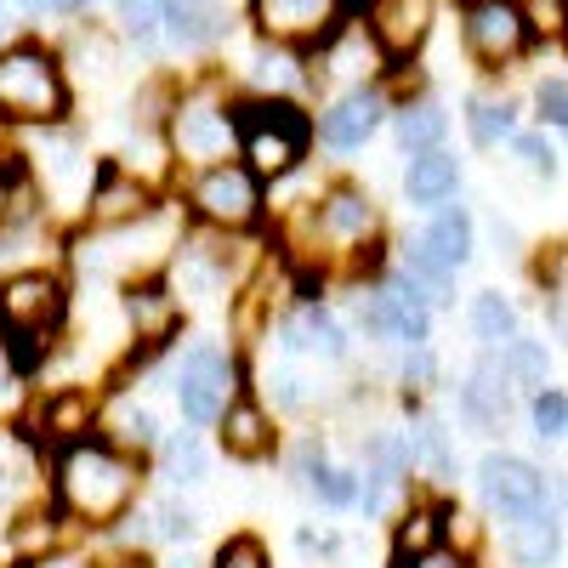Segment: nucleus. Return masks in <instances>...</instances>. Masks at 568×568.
Here are the masks:
<instances>
[{
  "label": "nucleus",
  "instance_id": "1",
  "mask_svg": "<svg viewBox=\"0 0 568 568\" xmlns=\"http://www.w3.org/2000/svg\"><path fill=\"white\" fill-rule=\"evenodd\" d=\"M45 460H52L45 500L63 511L69 529H85V535L114 524L131 500H142V484H149V455L114 444L103 426L74 444H58Z\"/></svg>",
  "mask_w": 568,
  "mask_h": 568
},
{
  "label": "nucleus",
  "instance_id": "2",
  "mask_svg": "<svg viewBox=\"0 0 568 568\" xmlns=\"http://www.w3.org/2000/svg\"><path fill=\"white\" fill-rule=\"evenodd\" d=\"M74 80L63 69L58 40L7 34L0 40V131H45L69 125Z\"/></svg>",
  "mask_w": 568,
  "mask_h": 568
},
{
  "label": "nucleus",
  "instance_id": "3",
  "mask_svg": "<svg viewBox=\"0 0 568 568\" xmlns=\"http://www.w3.org/2000/svg\"><path fill=\"white\" fill-rule=\"evenodd\" d=\"M69 284L52 267H12L0 273V347L12 375H34L69 336Z\"/></svg>",
  "mask_w": 568,
  "mask_h": 568
},
{
  "label": "nucleus",
  "instance_id": "4",
  "mask_svg": "<svg viewBox=\"0 0 568 568\" xmlns=\"http://www.w3.org/2000/svg\"><path fill=\"white\" fill-rule=\"evenodd\" d=\"M233 154H240L262 182H278L313 160V109L296 98H256V91H233Z\"/></svg>",
  "mask_w": 568,
  "mask_h": 568
},
{
  "label": "nucleus",
  "instance_id": "5",
  "mask_svg": "<svg viewBox=\"0 0 568 568\" xmlns=\"http://www.w3.org/2000/svg\"><path fill=\"white\" fill-rule=\"evenodd\" d=\"M176 211L194 227H216V233H267V222H273L267 182L240 154L200 165V171H182Z\"/></svg>",
  "mask_w": 568,
  "mask_h": 568
},
{
  "label": "nucleus",
  "instance_id": "6",
  "mask_svg": "<svg viewBox=\"0 0 568 568\" xmlns=\"http://www.w3.org/2000/svg\"><path fill=\"white\" fill-rule=\"evenodd\" d=\"M233 85H222L216 74L205 80H176L171 103L160 114V142H165V160L182 171H200L233 154V114H227Z\"/></svg>",
  "mask_w": 568,
  "mask_h": 568
},
{
  "label": "nucleus",
  "instance_id": "7",
  "mask_svg": "<svg viewBox=\"0 0 568 568\" xmlns=\"http://www.w3.org/2000/svg\"><path fill=\"white\" fill-rule=\"evenodd\" d=\"M165 382H171V398H176L182 420L211 433V420L245 393V364H240V353H233V342L194 336L187 347H176Z\"/></svg>",
  "mask_w": 568,
  "mask_h": 568
},
{
  "label": "nucleus",
  "instance_id": "8",
  "mask_svg": "<svg viewBox=\"0 0 568 568\" xmlns=\"http://www.w3.org/2000/svg\"><path fill=\"white\" fill-rule=\"evenodd\" d=\"M455 18H460V52L484 74L517 69L540 45L517 0H455Z\"/></svg>",
  "mask_w": 568,
  "mask_h": 568
},
{
  "label": "nucleus",
  "instance_id": "9",
  "mask_svg": "<svg viewBox=\"0 0 568 568\" xmlns=\"http://www.w3.org/2000/svg\"><path fill=\"white\" fill-rule=\"evenodd\" d=\"M387 109H393V85L387 80L324 91L318 109H313V149H329V154L369 149V142L387 131Z\"/></svg>",
  "mask_w": 568,
  "mask_h": 568
},
{
  "label": "nucleus",
  "instance_id": "10",
  "mask_svg": "<svg viewBox=\"0 0 568 568\" xmlns=\"http://www.w3.org/2000/svg\"><path fill=\"white\" fill-rule=\"evenodd\" d=\"M471 478H478V500H484L489 517H524V511H535V506H546L557 495V484L546 478V466L529 460V455H517V449H489Z\"/></svg>",
  "mask_w": 568,
  "mask_h": 568
},
{
  "label": "nucleus",
  "instance_id": "11",
  "mask_svg": "<svg viewBox=\"0 0 568 568\" xmlns=\"http://www.w3.org/2000/svg\"><path fill=\"white\" fill-rule=\"evenodd\" d=\"M347 12H358V0H245V23L256 29V40H278L296 52H313Z\"/></svg>",
  "mask_w": 568,
  "mask_h": 568
},
{
  "label": "nucleus",
  "instance_id": "12",
  "mask_svg": "<svg viewBox=\"0 0 568 568\" xmlns=\"http://www.w3.org/2000/svg\"><path fill=\"white\" fill-rule=\"evenodd\" d=\"M120 313L131 324V347H149V353H165L182 336V324H187V307L176 302L165 273L120 278Z\"/></svg>",
  "mask_w": 568,
  "mask_h": 568
},
{
  "label": "nucleus",
  "instance_id": "13",
  "mask_svg": "<svg viewBox=\"0 0 568 568\" xmlns=\"http://www.w3.org/2000/svg\"><path fill=\"white\" fill-rule=\"evenodd\" d=\"M240 29V0H165L160 40L176 58H216Z\"/></svg>",
  "mask_w": 568,
  "mask_h": 568
},
{
  "label": "nucleus",
  "instance_id": "14",
  "mask_svg": "<svg viewBox=\"0 0 568 568\" xmlns=\"http://www.w3.org/2000/svg\"><path fill=\"white\" fill-rule=\"evenodd\" d=\"M160 205V187L149 176H136L131 165L91 160V182H85V227H125L136 216H149Z\"/></svg>",
  "mask_w": 568,
  "mask_h": 568
},
{
  "label": "nucleus",
  "instance_id": "15",
  "mask_svg": "<svg viewBox=\"0 0 568 568\" xmlns=\"http://www.w3.org/2000/svg\"><path fill=\"white\" fill-rule=\"evenodd\" d=\"M358 18L369 23L375 45H382V58L393 63V74L404 63L420 58V45L433 40V23H438V0H364Z\"/></svg>",
  "mask_w": 568,
  "mask_h": 568
},
{
  "label": "nucleus",
  "instance_id": "16",
  "mask_svg": "<svg viewBox=\"0 0 568 568\" xmlns=\"http://www.w3.org/2000/svg\"><path fill=\"white\" fill-rule=\"evenodd\" d=\"M233 91H256V98H296V103H313V63L296 45H278V40H256L251 58L233 80Z\"/></svg>",
  "mask_w": 568,
  "mask_h": 568
},
{
  "label": "nucleus",
  "instance_id": "17",
  "mask_svg": "<svg viewBox=\"0 0 568 568\" xmlns=\"http://www.w3.org/2000/svg\"><path fill=\"white\" fill-rule=\"evenodd\" d=\"M211 433H216V449L227 460H240V466H262L278 455V426H273V409L245 387L240 398H233L216 420H211Z\"/></svg>",
  "mask_w": 568,
  "mask_h": 568
},
{
  "label": "nucleus",
  "instance_id": "18",
  "mask_svg": "<svg viewBox=\"0 0 568 568\" xmlns=\"http://www.w3.org/2000/svg\"><path fill=\"white\" fill-rule=\"evenodd\" d=\"M98 420H103V398L91 387H45L34 398V420L23 426V433L34 444H45V455H52L58 444H74L85 433H98Z\"/></svg>",
  "mask_w": 568,
  "mask_h": 568
},
{
  "label": "nucleus",
  "instance_id": "19",
  "mask_svg": "<svg viewBox=\"0 0 568 568\" xmlns=\"http://www.w3.org/2000/svg\"><path fill=\"white\" fill-rule=\"evenodd\" d=\"M404 444H409V471H420L433 489H449L460 478V460H455V438L449 426L426 409V398H409L404 393Z\"/></svg>",
  "mask_w": 568,
  "mask_h": 568
},
{
  "label": "nucleus",
  "instance_id": "20",
  "mask_svg": "<svg viewBox=\"0 0 568 568\" xmlns=\"http://www.w3.org/2000/svg\"><path fill=\"white\" fill-rule=\"evenodd\" d=\"M449 506H455L449 495H433V500L404 506L398 524H393V535H387V568H415V562H426V557L449 551V546H444Z\"/></svg>",
  "mask_w": 568,
  "mask_h": 568
},
{
  "label": "nucleus",
  "instance_id": "21",
  "mask_svg": "<svg viewBox=\"0 0 568 568\" xmlns=\"http://www.w3.org/2000/svg\"><path fill=\"white\" fill-rule=\"evenodd\" d=\"M387 131H393L404 160L426 154V149H444V142H449V109L438 103V91H426V85L398 91L393 109H387Z\"/></svg>",
  "mask_w": 568,
  "mask_h": 568
},
{
  "label": "nucleus",
  "instance_id": "22",
  "mask_svg": "<svg viewBox=\"0 0 568 568\" xmlns=\"http://www.w3.org/2000/svg\"><path fill=\"white\" fill-rule=\"evenodd\" d=\"M506 551L517 568H562V489L524 517H506Z\"/></svg>",
  "mask_w": 568,
  "mask_h": 568
},
{
  "label": "nucleus",
  "instance_id": "23",
  "mask_svg": "<svg viewBox=\"0 0 568 568\" xmlns=\"http://www.w3.org/2000/svg\"><path fill=\"white\" fill-rule=\"evenodd\" d=\"M211 444L200 438V426H176V433H160L154 455H149V478H160L165 489H205L211 484Z\"/></svg>",
  "mask_w": 568,
  "mask_h": 568
},
{
  "label": "nucleus",
  "instance_id": "24",
  "mask_svg": "<svg viewBox=\"0 0 568 568\" xmlns=\"http://www.w3.org/2000/svg\"><path fill=\"white\" fill-rule=\"evenodd\" d=\"M415 240L426 245V256L433 262H444L449 273H460V267H471V256H478V216H471L466 205H433L426 211V227L415 233Z\"/></svg>",
  "mask_w": 568,
  "mask_h": 568
},
{
  "label": "nucleus",
  "instance_id": "25",
  "mask_svg": "<svg viewBox=\"0 0 568 568\" xmlns=\"http://www.w3.org/2000/svg\"><path fill=\"white\" fill-rule=\"evenodd\" d=\"M460 125H466V142L478 154H495L500 142L524 125V98L517 91H500V85H484V91H471L466 98V114H460Z\"/></svg>",
  "mask_w": 568,
  "mask_h": 568
},
{
  "label": "nucleus",
  "instance_id": "26",
  "mask_svg": "<svg viewBox=\"0 0 568 568\" xmlns=\"http://www.w3.org/2000/svg\"><path fill=\"white\" fill-rule=\"evenodd\" d=\"M460 182H466V171H460L455 149L444 142V149L409 154V171H404V200H409V211H433V205H449V200L460 194Z\"/></svg>",
  "mask_w": 568,
  "mask_h": 568
},
{
  "label": "nucleus",
  "instance_id": "27",
  "mask_svg": "<svg viewBox=\"0 0 568 568\" xmlns=\"http://www.w3.org/2000/svg\"><path fill=\"white\" fill-rule=\"evenodd\" d=\"M114 398V409H103V433L114 438V444H125V449H136V455H154V444H160V433H165V420L154 415V404H142V398H125V393H109Z\"/></svg>",
  "mask_w": 568,
  "mask_h": 568
},
{
  "label": "nucleus",
  "instance_id": "28",
  "mask_svg": "<svg viewBox=\"0 0 568 568\" xmlns=\"http://www.w3.org/2000/svg\"><path fill=\"white\" fill-rule=\"evenodd\" d=\"M500 364H506V382H511L517 398H529V393H540V387L557 382V358H551V347L535 342V336H524V329H517V336L500 347Z\"/></svg>",
  "mask_w": 568,
  "mask_h": 568
},
{
  "label": "nucleus",
  "instance_id": "29",
  "mask_svg": "<svg viewBox=\"0 0 568 568\" xmlns=\"http://www.w3.org/2000/svg\"><path fill=\"white\" fill-rule=\"evenodd\" d=\"M466 318H471V342L495 347V353L517 336V329H524V313H517V302L500 296V291H478V296H471V307H466Z\"/></svg>",
  "mask_w": 568,
  "mask_h": 568
},
{
  "label": "nucleus",
  "instance_id": "30",
  "mask_svg": "<svg viewBox=\"0 0 568 568\" xmlns=\"http://www.w3.org/2000/svg\"><path fill=\"white\" fill-rule=\"evenodd\" d=\"M142 506H149L154 551H160V546H187V540H200V511L182 500V489H165V495H142Z\"/></svg>",
  "mask_w": 568,
  "mask_h": 568
},
{
  "label": "nucleus",
  "instance_id": "31",
  "mask_svg": "<svg viewBox=\"0 0 568 568\" xmlns=\"http://www.w3.org/2000/svg\"><path fill=\"white\" fill-rule=\"evenodd\" d=\"M506 149L517 154V165H524L535 182H562V142H557V131H540V125H517L511 136H506Z\"/></svg>",
  "mask_w": 568,
  "mask_h": 568
},
{
  "label": "nucleus",
  "instance_id": "32",
  "mask_svg": "<svg viewBox=\"0 0 568 568\" xmlns=\"http://www.w3.org/2000/svg\"><path fill=\"white\" fill-rule=\"evenodd\" d=\"M466 387L478 393V398H484L500 420H511V415H517V404H524V398L511 393V382H506V364H500V353H495V347H478V358H471V369H466Z\"/></svg>",
  "mask_w": 568,
  "mask_h": 568
},
{
  "label": "nucleus",
  "instance_id": "33",
  "mask_svg": "<svg viewBox=\"0 0 568 568\" xmlns=\"http://www.w3.org/2000/svg\"><path fill=\"white\" fill-rule=\"evenodd\" d=\"M160 12L165 0H114V34L131 52H154L160 45Z\"/></svg>",
  "mask_w": 568,
  "mask_h": 568
},
{
  "label": "nucleus",
  "instance_id": "34",
  "mask_svg": "<svg viewBox=\"0 0 568 568\" xmlns=\"http://www.w3.org/2000/svg\"><path fill=\"white\" fill-rule=\"evenodd\" d=\"M524 114L540 125V131H568V74L562 69H546L535 85H529V103H524Z\"/></svg>",
  "mask_w": 568,
  "mask_h": 568
},
{
  "label": "nucleus",
  "instance_id": "35",
  "mask_svg": "<svg viewBox=\"0 0 568 568\" xmlns=\"http://www.w3.org/2000/svg\"><path fill=\"white\" fill-rule=\"evenodd\" d=\"M524 409H529V426H535V438L540 444H562L568 438V393H562V382H551V387H540V393H529L524 398Z\"/></svg>",
  "mask_w": 568,
  "mask_h": 568
},
{
  "label": "nucleus",
  "instance_id": "36",
  "mask_svg": "<svg viewBox=\"0 0 568 568\" xmlns=\"http://www.w3.org/2000/svg\"><path fill=\"white\" fill-rule=\"evenodd\" d=\"M267 409H278V415H302L307 404H313V393H307V375H302V364L296 358H278L273 369H267V398H262Z\"/></svg>",
  "mask_w": 568,
  "mask_h": 568
},
{
  "label": "nucleus",
  "instance_id": "37",
  "mask_svg": "<svg viewBox=\"0 0 568 568\" xmlns=\"http://www.w3.org/2000/svg\"><path fill=\"white\" fill-rule=\"evenodd\" d=\"M307 500H318L324 511H353V506H358V466L324 460V471L307 484Z\"/></svg>",
  "mask_w": 568,
  "mask_h": 568
},
{
  "label": "nucleus",
  "instance_id": "38",
  "mask_svg": "<svg viewBox=\"0 0 568 568\" xmlns=\"http://www.w3.org/2000/svg\"><path fill=\"white\" fill-rule=\"evenodd\" d=\"M0 12L7 18H23V23H80L98 12V0H0Z\"/></svg>",
  "mask_w": 568,
  "mask_h": 568
},
{
  "label": "nucleus",
  "instance_id": "39",
  "mask_svg": "<svg viewBox=\"0 0 568 568\" xmlns=\"http://www.w3.org/2000/svg\"><path fill=\"white\" fill-rule=\"evenodd\" d=\"M205 568H273V551H267V540H262L256 529H233V535L211 551Z\"/></svg>",
  "mask_w": 568,
  "mask_h": 568
},
{
  "label": "nucleus",
  "instance_id": "40",
  "mask_svg": "<svg viewBox=\"0 0 568 568\" xmlns=\"http://www.w3.org/2000/svg\"><path fill=\"white\" fill-rule=\"evenodd\" d=\"M398 387L409 398H426L438 387V353L433 347H398Z\"/></svg>",
  "mask_w": 568,
  "mask_h": 568
},
{
  "label": "nucleus",
  "instance_id": "41",
  "mask_svg": "<svg viewBox=\"0 0 568 568\" xmlns=\"http://www.w3.org/2000/svg\"><path fill=\"white\" fill-rule=\"evenodd\" d=\"M524 7V18H529V29H535V40H562V0H517Z\"/></svg>",
  "mask_w": 568,
  "mask_h": 568
},
{
  "label": "nucleus",
  "instance_id": "42",
  "mask_svg": "<svg viewBox=\"0 0 568 568\" xmlns=\"http://www.w3.org/2000/svg\"><path fill=\"white\" fill-rule=\"evenodd\" d=\"M296 546H302L307 557H336V551H342V540H336V535H324V529H307V524L296 529Z\"/></svg>",
  "mask_w": 568,
  "mask_h": 568
},
{
  "label": "nucleus",
  "instance_id": "43",
  "mask_svg": "<svg viewBox=\"0 0 568 568\" xmlns=\"http://www.w3.org/2000/svg\"><path fill=\"white\" fill-rule=\"evenodd\" d=\"M12 382V364H7V347H0V387Z\"/></svg>",
  "mask_w": 568,
  "mask_h": 568
},
{
  "label": "nucleus",
  "instance_id": "44",
  "mask_svg": "<svg viewBox=\"0 0 568 568\" xmlns=\"http://www.w3.org/2000/svg\"><path fill=\"white\" fill-rule=\"evenodd\" d=\"M444 568H478V557H449Z\"/></svg>",
  "mask_w": 568,
  "mask_h": 568
},
{
  "label": "nucleus",
  "instance_id": "45",
  "mask_svg": "<svg viewBox=\"0 0 568 568\" xmlns=\"http://www.w3.org/2000/svg\"><path fill=\"white\" fill-rule=\"evenodd\" d=\"M91 568H142V557H131V562H91Z\"/></svg>",
  "mask_w": 568,
  "mask_h": 568
},
{
  "label": "nucleus",
  "instance_id": "46",
  "mask_svg": "<svg viewBox=\"0 0 568 568\" xmlns=\"http://www.w3.org/2000/svg\"><path fill=\"white\" fill-rule=\"evenodd\" d=\"M0 40H7V12H0Z\"/></svg>",
  "mask_w": 568,
  "mask_h": 568
}]
</instances>
